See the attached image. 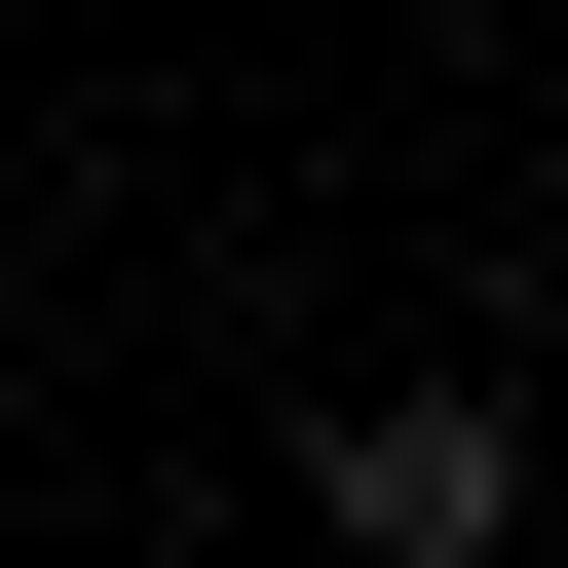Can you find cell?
I'll use <instances>...</instances> for the list:
<instances>
[{
	"mask_svg": "<svg viewBox=\"0 0 568 568\" xmlns=\"http://www.w3.org/2000/svg\"><path fill=\"white\" fill-rule=\"evenodd\" d=\"M342 568H493V379H379L342 417Z\"/></svg>",
	"mask_w": 568,
	"mask_h": 568,
	"instance_id": "obj_1",
	"label": "cell"
}]
</instances>
